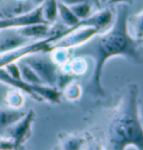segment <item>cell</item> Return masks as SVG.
Wrapping results in <instances>:
<instances>
[{
  "instance_id": "obj_1",
  "label": "cell",
  "mask_w": 143,
  "mask_h": 150,
  "mask_svg": "<svg viewBox=\"0 0 143 150\" xmlns=\"http://www.w3.org/2000/svg\"><path fill=\"white\" fill-rule=\"evenodd\" d=\"M114 6L115 19L112 25L96 34L87 43L72 50L73 57L80 56L93 59V71L84 90L85 93L93 99H103L106 96V92L102 86V71L110 58L122 56L135 64L143 62L139 40L129 31L130 7L126 4H118Z\"/></svg>"
},
{
  "instance_id": "obj_13",
  "label": "cell",
  "mask_w": 143,
  "mask_h": 150,
  "mask_svg": "<svg viewBox=\"0 0 143 150\" xmlns=\"http://www.w3.org/2000/svg\"><path fill=\"white\" fill-rule=\"evenodd\" d=\"M24 92L20 91L18 88H10L8 90L6 93H5V103L9 106L10 109H15V110H18L19 108L24 105V102H25V95Z\"/></svg>"
},
{
  "instance_id": "obj_24",
  "label": "cell",
  "mask_w": 143,
  "mask_h": 150,
  "mask_svg": "<svg viewBox=\"0 0 143 150\" xmlns=\"http://www.w3.org/2000/svg\"><path fill=\"white\" fill-rule=\"evenodd\" d=\"M128 1H130V0H108V2H107L106 5L112 7V6H114V5H118V4H126Z\"/></svg>"
},
{
  "instance_id": "obj_4",
  "label": "cell",
  "mask_w": 143,
  "mask_h": 150,
  "mask_svg": "<svg viewBox=\"0 0 143 150\" xmlns=\"http://www.w3.org/2000/svg\"><path fill=\"white\" fill-rule=\"evenodd\" d=\"M23 63L30 66L36 72L45 85L56 88V81L59 69L53 59L50 58L49 53H37L20 59Z\"/></svg>"
},
{
  "instance_id": "obj_6",
  "label": "cell",
  "mask_w": 143,
  "mask_h": 150,
  "mask_svg": "<svg viewBox=\"0 0 143 150\" xmlns=\"http://www.w3.org/2000/svg\"><path fill=\"white\" fill-rule=\"evenodd\" d=\"M36 24H46L42 15V7H36L28 11L9 15L0 18V30L5 28H20Z\"/></svg>"
},
{
  "instance_id": "obj_22",
  "label": "cell",
  "mask_w": 143,
  "mask_h": 150,
  "mask_svg": "<svg viewBox=\"0 0 143 150\" xmlns=\"http://www.w3.org/2000/svg\"><path fill=\"white\" fill-rule=\"evenodd\" d=\"M58 1L63 2L66 6H73V5L78 4V2H83V1H87V0H58Z\"/></svg>"
},
{
  "instance_id": "obj_11",
  "label": "cell",
  "mask_w": 143,
  "mask_h": 150,
  "mask_svg": "<svg viewBox=\"0 0 143 150\" xmlns=\"http://www.w3.org/2000/svg\"><path fill=\"white\" fill-rule=\"evenodd\" d=\"M57 8H58V18L61 19L63 25L66 26L67 28H72L77 25L80 19L74 15L70 7L66 6L63 2L57 0Z\"/></svg>"
},
{
  "instance_id": "obj_9",
  "label": "cell",
  "mask_w": 143,
  "mask_h": 150,
  "mask_svg": "<svg viewBox=\"0 0 143 150\" xmlns=\"http://www.w3.org/2000/svg\"><path fill=\"white\" fill-rule=\"evenodd\" d=\"M25 113L15 109H2L0 108V136H4L6 130L21 119Z\"/></svg>"
},
{
  "instance_id": "obj_27",
  "label": "cell",
  "mask_w": 143,
  "mask_h": 150,
  "mask_svg": "<svg viewBox=\"0 0 143 150\" xmlns=\"http://www.w3.org/2000/svg\"><path fill=\"white\" fill-rule=\"evenodd\" d=\"M17 1H19V2H21V1H25V0H17Z\"/></svg>"
},
{
  "instance_id": "obj_15",
  "label": "cell",
  "mask_w": 143,
  "mask_h": 150,
  "mask_svg": "<svg viewBox=\"0 0 143 150\" xmlns=\"http://www.w3.org/2000/svg\"><path fill=\"white\" fill-rule=\"evenodd\" d=\"M19 69H20V75H21V80L26 83L29 84H44L42 80L39 79V76L36 74V72L31 69L30 66H28L27 64L19 61L18 63Z\"/></svg>"
},
{
  "instance_id": "obj_7",
  "label": "cell",
  "mask_w": 143,
  "mask_h": 150,
  "mask_svg": "<svg viewBox=\"0 0 143 150\" xmlns=\"http://www.w3.org/2000/svg\"><path fill=\"white\" fill-rule=\"evenodd\" d=\"M34 119H35V112L32 110H29L27 113H25V115L21 119H19L16 123L10 125L5 132L4 136L13 139L18 150L23 149L25 142L30 138Z\"/></svg>"
},
{
  "instance_id": "obj_16",
  "label": "cell",
  "mask_w": 143,
  "mask_h": 150,
  "mask_svg": "<svg viewBox=\"0 0 143 150\" xmlns=\"http://www.w3.org/2000/svg\"><path fill=\"white\" fill-rule=\"evenodd\" d=\"M72 50L68 48H62V47H55L49 52L50 58L57 66H61L66 62L72 59Z\"/></svg>"
},
{
  "instance_id": "obj_26",
  "label": "cell",
  "mask_w": 143,
  "mask_h": 150,
  "mask_svg": "<svg viewBox=\"0 0 143 150\" xmlns=\"http://www.w3.org/2000/svg\"><path fill=\"white\" fill-rule=\"evenodd\" d=\"M108 2V0H101V4H104V5H106Z\"/></svg>"
},
{
  "instance_id": "obj_14",
  "label": "cell",
  "mask_w": 143,
  "mask_h": 150,
  "mask_svg": "<svg viewBox=\"0 0 143 150\" xmlns=\"http://www.w3.org/2000/svg\"><path fill=\"white\" fill-rule=\"evenodd\" d=\"M83 94V88L82 85L77 81H72L68 83L65 88L62 90V95L66 100L70 101V102H75V101L80 100Z\"/></svg>"
},
{
  "instance_id": "obj_10",
  "label": "cell",
  "mask_w": 143,
  "mask_h": 150,
  "mask_svg": "<svg viewBox=\"0 0 143 150\" xmlns=\"http://www.w3.org/2000/svg\"><path fill=\"white\" fill-rule=\"evenodd\" d=\"M86 140L83 137L75 134H64L59 140L61 150H82L85 146Z\"/></svg>"
},
{
  "instance_id": "obj_8",
  "label": "cell",
  "mask_w": 143,
  "mask_h": 150,
  "mask_svg": "<svg viewBox=\"0 0 143 150\" xmlns=\"http://www.w3.org/2000/svg\"><path fill=\"white\" fill-rule=\"evenodd\" d=\"M32 42L20 34L18 28H5L0 30V55L15 50Z\"/></svg>"
},
{
  "instance_id": "obj_5",
  "label": "cell",
  "mask_w": 143,
  "mask_h": 150,
  "mask_svg": "<svg viewBox=\"0 0 143 150\" xmlns=\"http://www.w3.org/2000/svg\"><path fill=\"white\" fill-rule=\"evenodd\" d=\"M99 33L101 31L91 26H75L69 28L67 34H65L62 38H59L53 44L51 50L55 47L73 50L75 47H78L87 43L91 38H93Z\"/></svg>"
},
{
  "instance_id": "obj_25",
  "label": "cell",
  "mask_w": 143,
  "mask_h": 150,
  "mask_svg": "<svg viewBox=\"0 0 143 150\" xmlns=\"http://www.w3.org/2000/svg\"><path fill=\"white\" fill-rule=\"evenodd\" d=\"M89 1H92V2H93V5H95V6L97 7L99 9H100L101 6H102V4H101V0H89Z\"/></svg>"
},
{
  "instance_id": "obj_23",
  "label": "cell",
  "mask_w": 143,
  "mask_h": 150,
  "mask_svg": "<svg viewBox=\"0 0 143 150\" xmlns=\"http://www.w3.org/2000/svg\"><path fill=\"white\" fill-rule=\"evenodd\" d=\"M26 1H28V5H30L31 8H36V7L42 6L45 0H26Z\"/></svg>"
},
{
  "instance_id": "obj_2",
  "label": "cell",
  "mask_w": 143,
  "mask_h": 150,
  "mask_svg": "<svg viewBox=\"0 0 143 150\" xmlns=\"http://www.w3.org/2000/svg\"><path fill=\"white\" fill-rule=\"evenodd\" d=\"M143 150V123L140 115L139 88L131 83L122 91L113 109L105 133L104 150Z\"/></svg>"
},
{
  "instance_id": "obj_19",
  "label": "cell",
  "mask_w": 143,
  "mask_h": 150,
  "mask_svg": "<svg viewBox=\"0 0 143 150\" xmlns=\"http://www.w3.org/2000/svg\"><path fill=\"white\" fill-rule=\"evenodd\" d=\"M2 69L6 71V73L10 77H13L15 80H21V75H20V69L17 62H11L6 64Z\"/></svg>"
},
{
  "instance_id": "obj_17",
  "label": "cell",
  "mask_w": 143,
  "mask_h": 150,
  "mask_svg": "<svg viewBox=\"0 0 143 150\" xmlns=\"http://www.w3.org/2000/svg\"><path fill=\"white\" fill-rule=\"evenodd\" d=\"M93 2L87 0V1H83V2H78L76 5H73V6H69L72 11L74 13V15L80 19V20H83V19L87 18L91 13H93Z\"/></svg>"
},
{
  "instance_id": "obj_3",
  "label": "cell",
  "mask_w": 143,
  "mask_h": 150,
  "mask_svg": "<svg viewBox=\"0 0 143 150\" xmlns=\"http://www.w3.org/2000/svg\"><path fill=\"white\" fill-rule=\"evenodd\" d=\"M0 82L11 88H18L27 95H30L34 100L39 102L47 101L53 104H58L61 102L62 92L57 88L45 84H29L23 80H15L7 74L2 67L0 69Z\"/></svg>"
},
{
  "instance_id": "obj_12",
  "label": "cell",
  "mask_w": 143,
  "mask_h": 150,
  "mask_svg": "<svg viewBox=\"0 0 143 150\" xmlns=\"http://www.w3.org/2000/svg\"><path fill=\"white\" fill-rule=\"evenodd\" d=\"M42 15L46 24L54 25L58 19L57 0H45L42 5Z\"/></svg>"
},
{
  "instance_id": "obj_20",
  "label": "cell",
  "mask_w": 143,
  "mask_h": 150,
  "mask_svg": "<svg viewBox=\"0 0 143 150\" xmlns=\"http://www.w3.org/2000/svg\"><path fill=\"white\" fill-rule=\"evenodd\" d=\"M0 150H18L13 139L7 136H0Z\"/></svg>"
},
{
  "instance_id": "obj_21",
  "label": "cell",
  "mask_w": 143,
  "mask_h": 150,
  "mask_svg": "<svg viewBox=\"0 0 143 150\" xmlns=\"http://www.w3.org/2000/svg\"><path fill=\"white\" fill-rule=\"evenodd\" d=\"M84 150H104V147L96 140H88L85 142Z\"/></svg>"
},
{
  "instance_id": "obj_18",
  "label": "cell",
  "mask_w": 143,
  "mask_h": 150,
  "mask_svg": "<svg viewBox=\"0 0 143 150\" xmlns=\"http://www.w3.org/2000/svg\"><path fill=\"white\" fill-rule=\"evenodd\" d=\"M69 67H70V74L74 76H82L86 73L87 71V62L84 57L75 56L72 57L69 61Z\"/></svg>"
}]
</instances>
